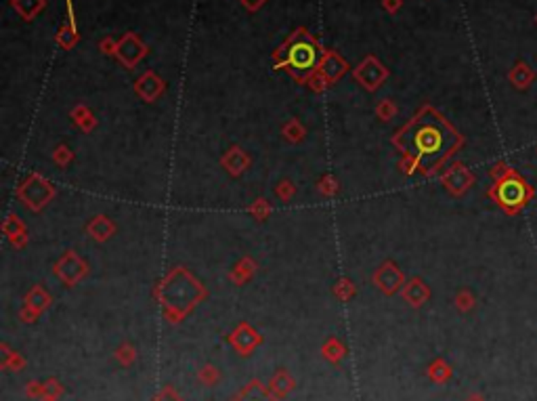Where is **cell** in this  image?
Segmentation results:
<instances>
[{
  "mask_svg": "<svg viewBox=\"0 0 537 401\" xmlns=\"http://www.w3.org/2000/svg\"><path fill=\"white\" fill-rule=\"evenodd\" d=\"M99 48H101L103 53H107V55H115L117 44H115L111 38H105V40H101V42H99Z\"/></svg>",
  "mask_w": 537,
  "mask_h": 401,
  "instance_id": "10",
  "label": "cell"
},
{
  "mask_svg": "<svg viewBox=\"0 0 537 401\" xmlns=\"http://www.w3.org/2000/svg\"><path fill=\"white\" fill-rule=\"evenodd\" d=\"M386 76H388V70L376 59V57H366L361 66L355 70V78L370 91H376L386 80Z\"/></svg>",
  "mask_w": 537,
  "mask_h": 401,
  "instance_id": "3",
  "label": "cell"
},
{
  "mask_svg": "<svg viewBox=\"0 0 537 401\" xmlns=\"http://www.w3.org/2000/svg\"><path fill=\"white\" fill-rule=\"evenodd\" d=\"M11 5L26 21H30L44 9V0H13Z\"/></svg>",
  "mask_w": 537,
  "mask_h": 401,
  "instance_id": "8",
  "label": "cell"
},
{
  "mask_svg": "<svg viewBox=\"0 0 537 401\" xmlns=\"http://www.w3.org/2000/svg\"><path fill=\"white\" fill-rule=\"evenodd\" d=\"M147 53V46L135 36V34H126L120 42H117V59H120L126 68H135V64H139L141 57Z\"/></svg>",
  "mask_w": 537,
  "mask_h": 401,
  "instance_id": "4",
  "label": "cell"
},
{
  "mask_svg": "<svg viewBox=\"0 0 537 401\" xmlns=\"http://www.w3.org/2000/svg\"><path fill=\"white\" fill-rule=\"evenodd\" d=\"M382 7H384L388 13H397L399 7H401V0H382Z\"/></svg>",
  "mask_w": 537,
  "mask_h": 401,
  "instance_id": "11",
  "label": "cell"
},
{
  "mask_svg": "<svg viewBox=\"0 0 537 401\" xmlns=\"http://www.w3.org/2000/svg\"><path fill=\"white\" fill-rule=\"evenodd\" d=\"M460 143L458 133L431 107L417 116L395 137V145L409 156L424 173L435 170Z\"/></svg>",
  "mask_w": 537,
  "mask_h": 401,
  "instance_id": "1",
  "label": "cell"
},
{
  "mask_svg": "<svg viewBox=\"0 0 537 401\" xmlns=\"http://www.w3.org/2000/svg\"><path fill=\"white\" fill-rule=\"evenodd\" d=\"M242 3L246 5V9L256 11V9H261V7L265 5V0H242Z\"/></svg>",
  "mask_w": 537,
  "mask_h": 401,
  "instance_id": "12",
  "label": "cell"
},
{
  "mask_svg": "<svg viewBox=\"0 0 537 401\" xmlns=\"http://www.w3.org/2000/svg\"><path fill=\"white\" fill-rule=\"evenodd\" d=\"M498 200L508 208H516L527 200V187L520 179L508 177L498 185Z\"/></svg>",
  "mask_w": 537,
  "mask_h": 401,
  "instance_id": "5",
  "label": "cell"
},
{
  "mask_svg": "<svg viewBox=\"0 0 537 401\" xmlns=\"http://www.w3.org/2000/svg\"><path fill=\"white\" fill-rule=\"evenodd\" d=\"M57 42L62 44L64 48H72V46L78 42V32H76L74 21H68L62 30H59V34H57Z\"/></svg>",
  "mask_w": 537,
  "mask_h": 401,
  "instance_id": "9",
  "label": "cell"
},
{
  "mask_svg": "<svg viewBox=\"0 0 537 401\" xmlns=\"http://www.w3.org/2000/svg\"><path fill=\"white\" fill-rule=\"evenodd\" d=\"M162 91H164V82H162L153 72H147V74L137 82V93H139L141 97H145L147 101L156 99Z\"/></svg>",
  "mask_w": 537,
  "mask_h": 401,
  "instance_id": "7",
  "label": "cell"
},
{
  "mask_svg": "<svg viewBox=\"0 0 537 401\" xmlns=\"http://www.w3.org/2000/svg\"><path fill=\"white\" fill-rule=\"evenodd\" d=\"M321 44L305 30L298 28L277 50H275V70H288L298 82H307L323 62Z\"/></svg>",
  "mask_w": 537,
  "mask_h": 401,
  "instance_id": "2",
  "label": "cell"
},
{
  "mask_svg": "<svg viewBox=\"0 0 537 401\" xmlns=\"http://www.w3.org/2000/svg\"><path fill=\"white\" fill-rule=\"evenodd\" d=\"M317 72H319L328 82H334V80H338V78L346 72V64H344V59H342L340 55H336L334 50H328Z\"/></svg>",
  "mask_w": 537,
  "mask_h": 401,
  "instance_id": "6",
  "label": "cell"
}]
</instances>
